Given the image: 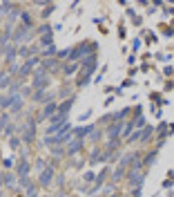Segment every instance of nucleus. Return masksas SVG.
<instances>
[{
  "label": "nucleus",
  "mask_w": 174,
  "mask_h": 197,
  "mask_svg": "<svg viewBox=\"0 0 174 197\" xmlns=\"http://www.w3.org/2000/svg\"><path fill=\"white\" fill-rule=\"evenodd\" d=\"M18 173H20V175H27V173H29V166H27V164H20V168H18Z\"/></svg>",
  "instance_id": "obj_3"
},
{
  "label": "nucleus",
  "mask_w": 174,
  "mask_h": 197,
  "mask_svg": "<svg viewBox=\"0 0 174 197\" xmlns=\"http://www.w3.org/2000/svg\"><path fill=\"white\" fill-rule=\"evenodd\" d=\"M7 103L11 105V110H20V103H23V99H20V96H11Z\"/></svg>",
  "instance_id": "obj_2"
},
{
  "label": "nucleus",
  "mask_w": 174,
  "mask_h": 197,
  "mask_svg": "<svg viewBox=\"0 0 174 197\" xmlns=\"http://www.w3.org/2000/svg\"><path fill=\"white\" fill-rule=\"evenodd\" d=\"M52 175H54L52 168H45V170L40 173V184H49L52 182Z\"/></svg>",
  "instance_id": "obj_1"
},
{
  "label": "nucleus",
  "mask_w": 174,
  "mask_h": 197,
  "mask_svg": "<svg viewBox=\"0 0 174 197\" xmlns=\"http://www.w3.org/2000/svg\"><path fill=\"white\" fill-rule=\"evenodd\" d=\"M54 110H56L54 105H47V108H45V117H49V114H52V112H54Z\"/></svg>",
  "instance_id": "obj_4"
}]
</instances>
